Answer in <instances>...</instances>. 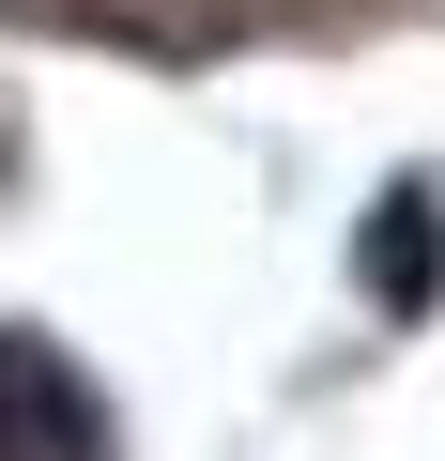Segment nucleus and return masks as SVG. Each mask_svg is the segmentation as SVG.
<instances>
[{
  "instance_id": "nucleus-1",
  "label": "nucleus",
  "mask_w": 445,
  "mask_h": 461,
  "mask_svg": "<svg viewBox=\"0 0 445 461\" xmlns=\"http://www.w3.org/2000/svg\"><path fill=\"white\" fill-rule=\"evenodd\" d=\"M0 461H108V400L31 323H0Z\"/></svg>"
},
{
  "instance_id": "nucleus-2",
  "label": "nucleus",
  "mask_w": 445,
  "mask_h": 461,
  "mask_svg": "<svg viewBox=\"0 0 445 461\" xmlns=\"http://www.w3.org/2000/svg\"><path fill=\"white\" fill-rule=\"evenodd\" d=\"M430 247H445V215H430V185H399L369 215V293L384 308H430Z\"/></svg>"
}]
</instances>
